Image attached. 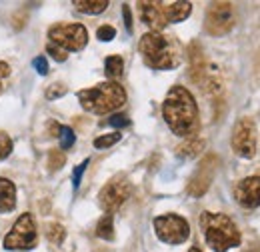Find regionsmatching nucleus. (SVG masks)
<instances>
[{
  "instance_id": "f257e3e1",
  "label": "nucleus",
  "mask_w": 260,
  "mask_h": 252,
  "mask_svg": "<svg viewBox=\"0 0 260 252\" xmlns=\"http://www.w3.org/2000/svg\"><path fill=\"white\" fill-rule=\"evenodd\" d=\"M162 116L176 136L190 138L198 130V106L194 96L184 86H172L168 90L162 104Z\"/></svg>"
},
{
  "instance_id": "f03ea898",
  "label": "nucleus",
  "mask_w": 260,
  "mask_h": 252,
  "mask_svg": "<svg viewBox=\"0 0 260 252\" xmlns=\"http://www.w3.org/2000/svg\"><path fill=\"white\" fill-rule=\"evenodd\" d=\"M138 50H140L146 66H150L154 70L176 68L182 60V50H180V44L176 42V38L166 36L162 32H146L138 42Z\"/></svg>"
},
{
  "instance_id": "7ed1b4c3",
  "label": "nucleus",
  "mask_w": 260,
  "mask_h": 252,
  "mask_svg": "<svg viewBox=\"0 0 260 252\" xmlns=\"http://www.w3.org/2000/svg\"><path fill=\"white\" fill-rule=\"evenodd\" d=\"M200 228L204 232L206 244L214 252H226L240 244V230L226 214L202 212L200 214Z\"/></svg>"
},
{
  "instance_id": "20e7f679",
  "label": "nucleus",
  "mask_w": 260,
  "mask_h": 252,
  "mask_svg": "<svg viewBox=\"0 0 260 252\" xmlns=\"http://www.w3.org/2000/svg\"><path fill=\"white\" fill-rule=\"evenodd\" d=\"M78 100L86 112L92 114H110L126 102V92L118 82H102L92 88L80 90Z\"/></svg>"
},
{
  "instance_id": "39448f33",
  "label": "nucleus",
  "mask_w": 260,
  "mask_h": 252,
  "mask_svg": "<svg viewBox=\"0 0 260 252\" xmlns=\"http://www.w3.org/2000/svg\"><path fill=\"white\" fill-rule=\"evenodd\" d=\"M38 232H36V222L30 212H24L18 216L10 232L4 236L2 246L6 250H30L36 246Z\"/></svg>"
},
{
  "instance_id": "423d86ee",
  "label": "nucleus",
  "mask_w": 260,
  "mask_h": 252,
  "mask_svg": "<svg viewBox=\"0 0 260 252\" xmlns=\"http://www.w3.org/2000/svg\"><path fill=\"white\" fill-rule=\"evenodd\" d=\"M48 38L52 44L60 46L66 52H78L88 42V30L78 22H66V24H54L48 30Z\"/></svg>"
},
{
  "instance_id": "0eeeda50",
  "label": "nucleus",
  "mask_w": 260,
  "mask_h": 252,
  "mask_svg": "<svg viewBox=\"0 0 260 252\" xmlns=\"http://www.w3.org/2000/svg\"><path fill=\"white\" fill-rule=\"evenodd\" d=\"M130 194H132L130 180L124 174H116L98 192V202H100L102 210H106V214H112L128 200Z\"/></svg>"
},
{
  "instance_id": "6e6552de",
  "label": "nucleus",
  "mask_w": 260,
  "mask_h": 252,
  "mask_svg": "<svg viewBox=\"0 0 260 252\" xmlns=\"http://www.w3.org/2000/svg\"><path fill=\"white\" fill-rule=\"evenodd\" d=\"M236 12L230 2H212L204 16V28L212 36H222L234 28Z\"/></svg>"
},
{
  "instance_id": "1a4fd4ad",
  "label": "nucleus",
  "mask_w": 260,
  "mask_h": 252,
  "mask_svg": "<svg viewBox=\"0 0 260 252\" xmlns=\"http://www.w3.org/2000/svg\"><path fill=\"white\" fill-rule=\"evenodd\" d=\"M154 232L166 244H182L190 236V226L178 214H162L154 218Z\"/></svg>"
},
{
  "instance_id": "9d476101",
  "label": "nucleus",
  "mask_w": 260,
  "mask_h": 252,
  "mask_svg": "<svg viewBox=\"0 0 260 252\" xmlns=\"http://www.w3.org/2000/svg\"><path fill=\"white\" fill-rule=\"evenodd\" d=\"M256 142H258V132L256 124L250 118L238 120L232 128V150L242 158H252L256 152Z\"/></svg>"
},
{
  "instance_id": "9b49d317",
  "label": "nucleus",
  "mask_w": 260,
  "mask_h": 252,
  "mask_svg": "<svg viewBox=\"0 0 260 252\" xmlns=\"http://www.w3.org/2000/svg\"><path fill=\"white\" fill-rule=\"evenodd\" d=\"M216 168H218V158L214 154H208L200 162V166L196 168V172L192 174V178L188 180V194L190 196H202L206 190L210 188L212 180H214V174H216Z\"/></svg>"
},
{
  "instance_id": "f8f14e48",
  "label": "nucleus",
  "mask_w": 260,
  "mask_h": 252,
  "mask_svg": "<svg viewBox=\"0 0 260 252\" xmlns=\"http://www.w3.org/2000/svg\"><path fill=\"white\" fill-rule=\"evenodd\" d=\"M234 198L244 208H258L260 206V176L242 178L234 186Z\"/></svg>"
},
{
  "instance_id": "ddd939ff",
  "label": "nucleus",
  "mask_w": 260,
  "mask_h": 252,
  "mask_svg": "<svg viewBox=\"0 0 260 252\" xmlns=\"http://www.w3.org/2000/svg\"><path fill=\"white\" fill-rule=\"evenodd\" d=\"M138 16L140 20L152 28V32H160L168 24L166 22V16H164L162 10V2H152V0H146V2H138Z\"/></svg>"
},
{
  "instance_id": "4468645a",
  "label": "nucleus",
  "mask_w": 260,
  "mask_h": 252,
  "mask_svg": "<svg viewBox=\"0 0 260 252\" xmlns=\"http://www.w3.org/2000/svg\"><path fill=\"white\" fill-rule=\"evenodd\" d=\"M188 68H190V78L194 84H202V80L206 78L208 74V68H206V58H204V52L200 48V44L192 42L188 46Z\"/></svg>"
},
{
  "instance_id": "2eb2a0df",
  "label": "nucleus",
  "mask_w": 260,
  "mask_h": 252,
  "mask_svg": "<svg viewBox=\"0 0 260 252\" xmlns=\"http://www.w3.org/2000/svg\"><path fill=\"white\" fill-rule=\"evenodd\" d=\"M162 10L164 16H166V22H182L190 16L192 12V4L190 2H162Z\"/></svg>"
},
{
  "instance_id": "dca6fc26",
  "label": "nucleus",
  "mask_w": 260,
  "mask_h": 252,
  "mask_svg": "<svg viewBox=\"0 0 260 252\" xmlns=\"http://www.w3.org/2000/svg\"><path fill=\"white\" fill-rule=\"evenodd\" d=\"M16 208V186L8 178H0V212H12Z\"/></svg>"
},
{
  "instance_id": "f3484780",
  "label": "nucleus",
  "mask_w": 260,
  "mask_h": 252,
  "mask_svg": "<svg viewBox=\"0 0 260 252\" xmlns=\"http://www.w3.org/2000/svg\"><path fill=\"white\" fill-rule=\"evenodd\" d=\"M204 146H206L204 138H200V136H190V138H186V140L176 148V152H178V156H182V158H196L204 150Z\"/></svg>"
},
{
  "instance_id": "a211bd4d",
  "label": "nucleus",
  "mask_w": 260,
  "mask_h": 252,
  "mask_svg": "<svg viewBox=\"0 0 260 252\" xmlns=\"http://www.w3.org/2000/svg\"><path fill=\"white\" fill-rule=\"evenodd\" d=\"M74 8L82 14H100L108 8L106 0H74Z\"/></svg>"
},
{
  "instance_id": "6ab92c4d",
  "label": "nucleus",
  "mask_w": 260,
  "mask_h": 252,
  "mask_svg": "<svg viewBox=\"0 0 260 252\" xmlns=\"http://www.w3.org/2000/svg\"><path fill=\"white\" fill-rule=\"evenodd\" d=\"M104 70H106V76L110 78V82H114L116 78H120V76H122V70H124V60H122V56H118V54L108 56V58L104 60Z\"/></svg>"
},
{
  "instance_id": "aec40b11",
  "label": "nucleus",
  "mask_w": 260,
  "mask_h": 252,
  "mask_svg": "<svg viewBox=\"0 0 260 252\" xmlns=\"http://www.w3.org/2000/svg\"><path fill=\"white\" fill-rule=\"evenodd\" d=\"M96 236L102 240H112L114 238V218L112 214H104L96 224Z\"/></svg>"
},
{
  "instance_id": "412c9836",
  "label": "nucleus",
  "mask_w": 260,
  "mask_h": 252,
  "mask_svg": "<svg viewBox=\"0 0 260 252\" xmlns=\"http://www.w3.org/2000/svg\"><path fill=\"white\" fill-rule=\"evenodd\" d=\"M46 238L52 242V244H62L66 238V230L62 224H58V222H48L46 224Z\"/></svg>"
},
{
  "instance_id": "4be33fe9",
  "label": "nucleus",
  "mask_w": 260,
  "mask_h": 252,
  "mask_svg": "<svg viewBox=\"0 0 260 252\" xmlns=\"http://www.w3.org/2000/svg\"><path fill=\"white\" fill-rule=\"evenodd\" d=\"M122 134L120 132H110V134H102L94 140V148H110L114 146L116 142H120Z\"/></svg>"
},
{
  "instance_id": "5701e85b",
  "label": "nucleus",
  "mask_w": 260,
  "mask_h": 252,
  "mask_svg": "<svg viewBox=\"0 0 260 252\" xmlns=\"http://www.w3.org/2000/svg\"><path fill=\"white\" fill-rule=\"evenodd\" d=\"M58 136H60V148H62V150L72 148L76 136H74V130H72L70 126H58Z\"/></svg>"
},
{
  "instance_id": "b1692460",
  "label": "nucleus",
  "mask_w": 260,
  "mask_h": 252,
  "mask_svg": "<svg viewBox=\"0 0 260 252\" xmlns=\"http://www.w3.org/2000/svg\"><path fill=\"white\" fill-rule=\"evenodd\" d=\"M64 162H66V156L62 150H50L48 152V168H50V172L60 170L64 166Z\"/></svg>"
},
{
  "instance_id": "393cba45",
  "label": "nucleus",
  "mask_w": 260,
  "mask_h": 252,
  "mask_svg": "<svg viewBox=\"0 0 260 252\" xmlns=\"http://www.w3.org/2000/svg\"><path fill=\"white\" fill-rule=\"evenodd\" d=\"M12 154V138L6 132H0V160Z\"/></svg>"
},
{
  "instance_id": "a878e982",
  "label": "nucleus",
  "mask_w": 260,
  "mask_h": 252,
  "mask_svg": "<svg viewBox=\"0 0 260 252\" xmlns=\"http://www.w3.org/2000/svg\"><path fill=\"white\" fill-rule=\"evenodd\" d=\"M46 52L56 60V62H64L66 58H68V52L66 50H62L60 46H56V44H52V42H48L46 44Z\"/></svg>"
},
{
  "instance_id": "bb28decb",
  "label": "nucleus",
  "mask_w": 260,
  "mask_h": 252,
  "mask_svg": "<svg viewBox=\"0 0 260 252\" xmlns=\"http://www.w3.org/2000/svg\"><path fill=\"white\" fill-rule=\"evenodd\" d=\"M64 94H66V86L64 84H60V82H54V84H50V86L46 88V98H48V100L62 98Z\"/></svg>"
},
{
  "instance_id": "cd10ccee",
  "label": "nucleus",
  "mask_w": 260,
  "mask_h": 252,
  "mask_svg": "<svg viewBox=\"0 0 260 252\" xmlns=\"http://www.w3.org/2000/svg\"><path fill=\"white\" fill-rule=\"evenodd\" d=\"M96 36H98V40H102V42H110V40L116 36V30H114V26H110V24H102L96 30Z\"/></svg>"
},
{
  "instance_id": "c85d7f7f",
  "label": "nucleus",
  "mask_w": 260,
  "mask_h": 252,
  "mask_svg": "<svg viewBox=\"0 0 260 252\" xmlns=\"http://www.w3.org/2000/svg\"><path fill=\"white\" fill-rule=\"evenodd\" d=\"M86 166H88V160H84L82 164H78V166L74 168V172H72V186H74V188L80 186V180H82V174H84Z\"/></svg>"
},
{
  "instance_id": "c756f323",
  "label": "nucleus",
  "mask_w": 260,
  "mask_h": 252,
  "mask_svg": "<svg viewBox=\"0 0 260 252\" xmlns=\"http://www.w3.org/2000/svg\"><path fill=\"white\" fill-rule=\"evenodd\" d=\"M32 66L40 76H46V74H48V62H46L44 56H36V58L32 60Z\"/></svg>"
},
{
  "instance_id": "7c9ffc66",
  "label": "nucleus",
  "mask_w": 260,
  "mask_h": 252,
  "mask_svg": "<svg viewBox=\"0 0 260 252\" xmlns=\"http://www.w3.org/2000/svg\"><path fill=\"white\" fill-rule=\"evenodd\" d=\"M108 124L114 126V128H122V126H128L130 120H128V116H124V114H112V116L108 118Z\"/></svg>"
},
{
  "instance_id": "2f4dec72",
  "label": "nucleus",
  "mask_w": 260,
  "mask_h": 252,
  "mask_svg": "<svg viewBox=\"0 0 260 252\" xmlns=\"http://www.w3.org/2000/svg\"><path fill=\"white\" fill-rule=\"evenodd\" d=\"M122 16H124V22H126V30L132 32V14H130L128 4H124V6H122Z\"/></svg>"
},
{
  "instance_id": "473e14b6",
  "label": "nucleus",
  "mask_w": 260,
  "mask_h": 252,
  "mask_svg": "<svg viewBox=\"0 0 260 252\" xmlns=\"http://www.w3.org/2000/svg\"><path fill=\"white\" fill-rule=\"evenodd\" d=\"M10 76V66L0 60V78H8Z\"/></svg>"
},
{
  "instance_id": "72a5a7b5",
  "label": "nucleus",
  "mask_w": 260,
  "mask_h": 252,
  "mask_svg": "<svg viewBox=\"0 0 260 252\" xmlns=\"http://www.w3.org/2000/svg\"><path fill=\"white\" fill-rule=\"evenodd\" d=\"M188 252H202V250H200V248H196V246H192V248H190Z\"/></svg>"
},
{
  "instance_id": "f704fd0d",
  "label": "nucleus",
  "mask_w": 260,
  "mask_h": 252,
  "mask_svg": "<svg viewBox=\"0 0 260 252\" xmlns=\"http://www.w3.org/2000/svg\"><path fill=\"white\" fill-rule=\"evenodd\" d=\"M248 252H260V250H258V248H250Z\"/></svg>"
},
{
  "instance_id": "c9c22d12",
  "label": "nucleus",
  "mask_w": 260,
  "mask_h": 252,
  "mask_svg": "<svg viewBox=\"0 0 260 252\" xmlns=\"http://www.w3.org/2000/svg\"><path fill=\"white\" fill-rule=\"evenodd\" d=\"M2 90H4V86H2V82H0V94H2Z\"/></svg>"
}]
</instances>
